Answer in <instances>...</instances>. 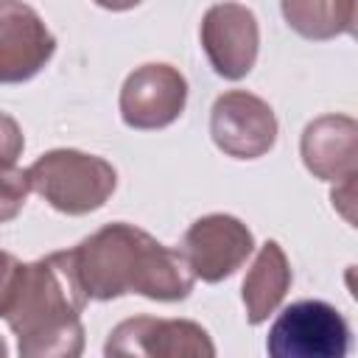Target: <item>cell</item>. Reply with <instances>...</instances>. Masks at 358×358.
<instances>
[{"instance_id":"obj_1","label":"cell","mask_w":358,"mask_h":358,"mask_svg":"<svg viewBox=\"0 0 358 358\" xmlns=\"http://www.w3.org/2000/svg\"><path fill=\"white\" fill-rule=\"evenodd\" d=\"M87 294L73 252L20 263L0 252V316L17 336L22 358H76L84 350L81 310Z\"/></svg>"},{"instance_id":"obj_2","label":"cell","mask_w":358,"mask_h":358,"mask_svg":"<svg viewBox=\"0 0 358 358\" xmlns=\"http://www.w3.org/2000/svg\"><path fill=\"white\" fill-rule=\"evenodd\" d=\"M70 252L87 299L140 294L176 302L185 299L196 282L179 249L162 246L131 224H106Z\"/></svg>"},{"instance_id":"obj_3","label":"cell","mask_w":358,"mask_h":358,"mask_svg":"<svg viewBox=\"0 0 358 358\" xmlns=\"http://www.w3.org/2000/svg\"><path fill=\"white\" fill-rule=\"evenodd\" d=\"M25 173L31 190L67 215H84L103 207L117 182V173L106 159L76 148L48 151Z\"/></svg>"},{"instance_id":"obj_4","label":"cell","mask_w":358,"mask_h":358,"mask_svg":"<svg viewBox=\"0 0 358 358\" xmlns=\"http://www.w3.org/2000/svg\"><path fill=\"white\" fill-rule=\"evenodd\" d=\"M266 347L274 358H344L350 347V327L333 305L322 299H302L277 316Z\"/></svg>"},{"instance_id":"obj_5","label":"cell","mask_w":358,"mask_h":358,"mask_svg":"<svg viewBox=\"0 0 358 358\" xmlns=\"http://www.w3.org/2000/svg\"><path fill=\"white\" fill-rule=\"evenodd\" d=\"M103 352L112 355H145V358H213L215 347L207 330L190 319H154L134 316L120 322Z\"/></svg>"},{"instance_id":"obj_6","label":"cell","mask_w":358,"mask_h":358,"mask_svg":"<svg viewBox=\"0 0 358 358\" xmlns=\"http://www.w3.org/2000/svg\"><path fill=\"white\" fill-rule=\"evenodd\" d=\"M252 249L255 238L246 229V224L224 213H213L193 221L179 246L193 277L204 282H218L235 274L246 263Z\"/></svg>"},{"instance_id":"obj_7","label":"cell","mask_w":358,"mask_h":358,"mask_svg":"<svg viewBox=\"0 0 358 358\" xmlns=\"http://www.w3.org/2000/svg\"><path fill=\"white\" fill-rule=\"evenodd\" d=\"M213 143L235 159H257L271 151L277 140V117L271 106L243 90L224 92L210 115Z\"/></svg>"},{"instance_id":"obj_8","label":"cell","mask_w":358,"mask_h":358,"mask_svg":"<svg viewBox=\"0 0 358 358\" xmlns=\"http://www.w3.org/2000/svg\"><path fill=\"white\" fill-rule=\"evenodd\" d=\"M187 81L171 64L137 67L120 90V117L131 129H162L185 112Z\"/></svg>"},{"instance_id":"obj_9","label":"cell","mask_w":358,"mask_h":358,"mask_svg":"<svg viewBox=\"0 0 358 358\" xmlns=\"http://www.w3.org/2000/svg\"><path fill=\"white\" fill-rule=\"evenodd\" d=\"M56 39L22 0H0V84L34 78L53 56Z\"/></svg>"},{"instance_id":"obj_10","label":"cell","mask_w":358,"mask_h":358,"mask_svg":"<svg viewBox=\"0 0 358 358\" xmlns=\"http://www.w3.org/2000/svg\"><path fill=\"white\" fill-rule=\"evenodd\" d=\"M260 31L255 14L241 3L210 6L201 20V48L213 70L229 81L243 78L257 59Z\"/></svg>"},{"instance_id":"obj_11","label":"cell","mask_w":358,"mask_h":358,"mask_svg":"<svg viewBox=\"0 0 358 358\" xmlns=\"http://www.w3.org/2000/svg\"><path fill=\"white\" fill-rule=\"evenodd\" d=\"M305 168L327 182L355 179L358 171V123L347 115H324L308 123L302 134Z\"/></svg>"},{"instance_id":"obj_12","label":"cell","mask_w":358,"mask_h":358,"mask_svg":"<svg viewBox=\"0 0 358 358\" xmlns=\"http://www.w3.org/2000/svg\"><path fill=\"white\" fill-rule=\"evenodd\" d=\"M291 288V266L277 241H266L243 280V305L252 324L266 322Z\"/></svg>"},{"instance_id":"obj_13","label":"cell","mask_w":358,"mask_h":358,"mask_svg":"<svg viewBox=\"0 0 358 358\" xmlns=\"http://www.w3.org/2000/svg\"><path fill=\"white\" fill-rule=\"evenodd\" d=\"M285 22L305 39L355 34L358 0H282Z\"/></svg>"},{"instance_id":"obj_14","label":"cell","mask_w":358,"mask_h":358,"mask_svg":"<svg viewBox=\"0 0 358 358\" xmlns=\"http://www.w3.org/2000/svg\"><path fill=\"white\" fill-rule=\"evenodd\" d=\"M28 173L14 165H0V221H11L28 199Z\"/></svg>"},{"instance_id":"obj_15","label":"cell","mask_w":358,"mask_h":358,"mask_svg":"<svg viewBox=\"0 0 358 358\" xmlns=\"http://www.w3.org/2000/svg\"><path fill=\"white\" fill-rule=\"evenodd\" d=\"M22 145H25V137L20 123L11 115L0 112V165H14L17 157L22 154Z\"/></svg>"},{"instance_id":"obj_16","label":"cell","mask_w":358,"mask_h":358,"mask_svg":"<svg viewBox=\"0 0 358 358\" xmlns=\"http://www.w3.org/2000/svg\"><path fill=\"white\" fill-rule=\"evenodd\" d=\"M101 8H109V11H126V8H134L140 0H95Z\"/></svg>"},{"instance_id":"obj_17","label":"cell","mask_w":358,"mask_h":358,"mask_svg":"<svg viewBox=\"0 0 358 358\" xmlns=\"http://www.w3.org/2000/svg\"><path fill=\"white\" fill-rule=\"evenodd\" d=\"M6 352H8V350H6V344H3V341H0V358H3V355H6Z\"/></svg>"}]
</instances>
